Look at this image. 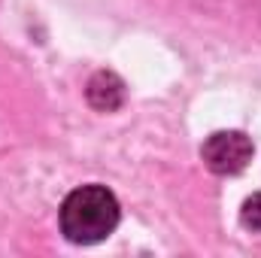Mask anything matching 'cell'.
<instances>
[{"instance_id": "cell-3", "label": "cell", "mask_w": 261, "mask_h": 258, "mask_svg": "<svg viewBox=\"0 0 261 258\" xmlns=\"http://www.w3.org/2000/svg\"><path fill=\"white\" fill-rule=\"evenodd\" d=\"M88 104L100 113H113L125 104V82L116 73H97L88 82Z\"/></svg>"}, {"instance_id": "cell-1", "label": "cell", "mask_w": 261, "mask_h": 258, "mask_svg": "<svg viewBox=\"0 0 261 258\" xmlns=\"http://www.w3.org/2000/svg\"><path fill=\"white\" fill-rule=\"evenodd\" d=\"M119 216V200L107 186H79L67 194L58 210L61 234L79 246L107 240L116 231Z\"/></svg>"}, {"instance_id": "cell-2", "label": "cell", "mask_w": 261, "mask_h": 258, "mask_svg": "<svg viewBox=\"0 0 261 258\" xmlns=\"http://www.w3.org/2000/svg\"><path fill=\"white\" fill-rule=\"evenodd\" d=\"M200 158L216 176H234L252 161V140L243 131H216L206 137Z\"/></svg>"}, {"instance_id": "cell-4", "label": "cell", "mask_w": 261, "mask_h": 258, "mask_svg": "<svg viewBox=\"0 0 261 258\" xmlns=\"http://www.w3.org/2000/svg\"><path fill=\"white\" fill-rule=\"evenodd\" d=\"M240 222H243V228H249V231L261 234V192L252 194V197L243 203V210H240Z\"/></svg>"}]
</instances>
